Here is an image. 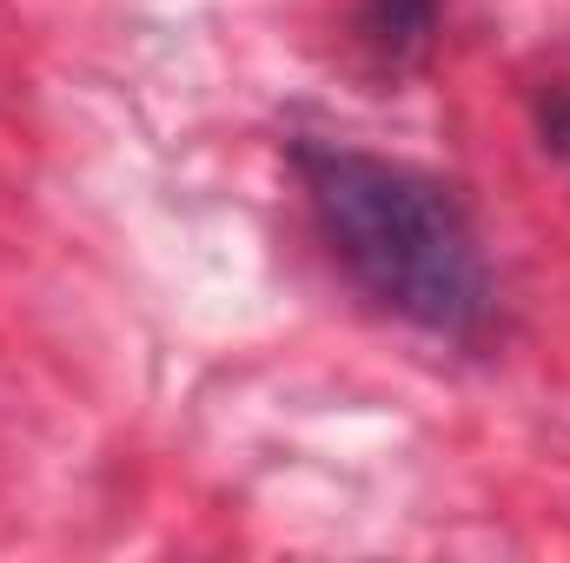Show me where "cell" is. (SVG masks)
<instances>
[{
  "label": "cell",
  "mask_w": 570,
  "mask_h": 563,
  "mask_svg": "<svg viewBox=\"0 0 570 563\" xmlns=\"http://www.w3.org/2000/svg\"><path fill=\"white\" fill-rule=\"evenodd\" d=\"M358 33H365V47L399 73V67L425 60L431 33H438V0H365V7H358Z\"/></svg>",
  "instance_id": "cell-2"
},
{
  "label": "cell",
  "mask_w": 570,
  "mask_h": 563,
  "mask_svg": "<svg viewBox=\"0 0 570 563\" xmlns=\"http://www.w3.org/2000/svg\"><path fill=\"white\" fill-rule=\"evenodd\" d=\"M292 172L305 186L318 239L358 279V292L438 338H478L491 325L498 285L484 239L438 172L325 140L292 146Z\"/></svg>",
  "instance_id": "cell-1"
}]
</instances>
